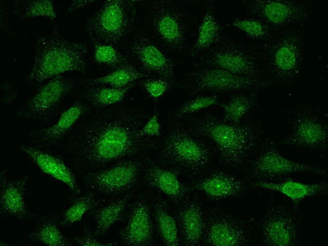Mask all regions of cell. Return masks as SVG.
Wrapping results in <instances>:
<instances>
[{
  "instance_id": "cell-1",
  "label": "cell",
  "mask_w": 328,
  "mask_h": 246,
  "mask_svg": "<svg viewBox=\"0 0 328 246\" xmlns=\"http://www.w3.org/2000/svg\"><path fill=\"white\" fill-rule=\"evenodd\" d=\"M146 118L140 107L120 103L98 108L69 137L67 153L75 164L90 170L113 161L142 155L156 146L151 138L137 135Z\"/></svg>"
},
{
  "instance_id": "cell-2",
  "label": "cell",
  "mask_w": 328,
  "mask_h": 246,
  "mask_svg": "<svg viewBox=\"0 0 328 246\" xmlns=\"http://www.w3.org/2000/svg\"><path fill=\"white\" fill-rule=\"evenodd\" d=\"M189 133L207 138L215 145L224 162L238 167L260 142L263 132L249 122L235 124L219 120L214 114L190 118Z\"/></svg>"
},
{
  "instance_id": "cell-3",
  "label": "cell",
  "mask_w": 328,
  "mask_h": 246,
  "mask_svg": "<svg viewBox=\"0 0 328 246\" xmlns=\"http://www.w3.org/2000/svg\"><path fill=\"white\" fill-rule=\"evenodd\" d=\"M35 55L27 79L40 83L65 72L84 73L88 52L83 42L68 40L57 29L36 38Z\"/></svg>"
},
{
  "instance_id": "cell-4",
  "label": "cell",
  "mask_w": 328,
  "mask_h": 246,
  "mask_svg": "<svg viewBox=\"0 0 328 246\" xmlns=\"http://www.w3.org/2000/svg\"><path fill=\"white\" fill-rule=\"evenodd\" d=\"M262 42L258 46L260 55L276 81L285 82L299 77L304 44L301 31L285 28Z\"/></svg>"
},
{
  "instance_id": "cell-5",
  "label": "cell",
  "mask_w": 328,
  "mask_h": 246,
  "mask_svg": "<svg viewBox=\"0 0 328 246\" xmlns=\"http://www.w3.org/2000/svg\"><path fill=\"white\" fill-rule=\"evenodd\" d=\"M136 12L135 1H105L87 21L88 36L95 44L115 47L132 31Z\"/></svg>"
},
{
  "instance_id": "cell-6",
  "label": "cell",
  "mask_w": 328,
  "mask_h": 246,
  "mask_svg": "<svg viewBox=\"0 0 328 246\" xmlns=\"http://www.w3.org/2000/svg\"><path fill=\"white\" fill-rule=\"evenodd\" d=\"M211 157V149L206 142L180 127L171 131L160 153L161 161L193 177L207 170Z\"/></svg>"
},
{
  "instance_id": "cell-7",
  "label": "cell",
  "mask_w": 328,
  "mask_h": 246,
  "mask_svg": "<svg viewBox=\"0 0 328 246\" xmlns=\"http://www.w3.org/2000/svg\"><path fill=\"white\" fill-rule=\"evenodd\" d=\"M146 18L150 30L164 47L175 53L184 51L189 37L188 15L184 9L170 1H151Z\"/></svg>"
},
{
  "instance_id": "cell-8",
  "label": "cell",
  "mask_w": 328,
  "mask_h": 246,
  "mask_svg": "<svg viewBox=\"0 0 328 246\" xmlns=\"http://www.w3.org/2000/svg\"><path fill=\"white\" fill-rule=\"evenodd\" d=\"M195 65L220 68L244 77H261L255 52L229 39H222L201 54Z\"/></svg>"
},
{
  "instance_id": "cell-9",
  "label": "cell",
  "mask_w": 328,
  "mask_h": 246,
  "mask_svg": "<svg viewBox=\"0 0 328 246\" xmlns=\"http://www.w3.org/2000/svg\"><path fill=\"white\" fill-rule=\"evenodd\" d=\"M190 76L193 93L257 90L267 88L273 82L272 80L242 77L220 68L199 65H195Z\"/></svg>"
},
{
  "instance_id": "cell-10",
  "label": "cell",
  "mask_w": 328,
  "mask_h": 246,
  "mask_svg": "<svg viewBox=\"0 0 328 246\" xmlns=\"http://www.w3.org/2000/svg\"><path fill=\"white\" fill-rule=\"evenodd\" d=\"M75 81L62 75L58 76L40 87L16 110L18 118L44 122L49 119L61 101L74 90Z\"/></svg>"
},
{
  "instance_id": "cell-11",
  "label": "cell",
  "mask_w": 328,
  "mask_h": 246,
  "mask_svg": "<svg viewBox=\"0 0 328 246\" xmlns=\"http://www.w3.org/2000/svg\"><path fill=\"white\" fill-rule=\"evenodd\" d=\"M140 169L139 162L122 159L110 168L89 171L84 176V181L93 191L115 197L131 190L136 186Z\"/></svg>"
},
{
  "instance_id": "cell-12",
  "label": "cell",
  "mask_w": 328,
  "mask_h": 246,
  "mask_svg": "<svg viewBox=\"0 0 328 246\" xmlns=\"http://www.w3.org/2000/svg\"><path fill=\"white\" fill-rule=\"evenodd\" d=\"M201 241L210 246L247 245L251 242L250 231L241 218L220 210H214L206 218Z\"/></svg>"
},
{
  "instance_id": "cell-13",
  "label": "cell",
  "mask_w": 328,
  "mask_h": 246,
  "mask_svg": "<svg viewBox=\"0 0 328 246\" xmlns=\"http://www.w3.org/2000/svg\"><path fill=\"white\" fill-rule=\"evenodd\" d=\"M249 11L266 23L272 30L307 20L310 6L304 2L290 0L243 1Z\"/></svg>"
},
{
  "instance_id": "cell-14",
  "label": "cell",
  "mask_w": 328,
  "mask_h": 246,
  "mask_svg": "<svg viewBox=\"0 0 328 246\" xmlns=\"http://www.w3.org/2000/svg\"><path fill=\"white\" fill-rule=\"evenodd\" d=\"M305 172L325 173L324 170L316 166L299 163L285 158L271 140L266 141L261 151L250 163L251 176L256 181H266L291 173Z\"/></svg>"
},
{
  "instance_id": "cell-15",
  "label": "cell",
  "mask_w": 328,
  "mask_h": 246,
  "mask_svg": "<svg viewBox=\"0 0 328 246\" xmlns=\"http://www.w3.org/2000/svg\"><path fill=\"white\" fill-rule=\"evenodd\" d=\"M299 228L295 215L280 205H270L260 222L261 243L270 246L297 245Z\"/></svg>"
},
{
  "instance_id": "cell-16",
  "label": "cell",
  "mask_w": 328,
  "mask_h": 246,
  "mask_svg": "<svg viewBox=\"0 0 328 246\" xmlns=\"http://www.w3.org/2000/svg\"><path fill=\"white\" fill-rule=\"evenodd\" d=\"M129 52L140 66L143 73L157 75L171 84L175 80V64L172 59L149 36L138 34L129 45Z\"/></svg>"
},
{
  "instance_id": "cell-17",
  "label": "cell",
  "mask_w": 328,
  "mask_h": 246,
  "mask_svg": "<svg viewBox=\"0 0 328 246\" xmlns=\"http://www.w3.org/2000/svg\"><path fill=\"white\" fill-rule=\"evenodd\" d=\"M291 135L281 143L304 148L310 150L322 151L326 149L328 128L309 109L301 110L295 115Z\"/></svg>"
},
{
  "instance_id": "cell-18",
  "label": "cell",
  "mask_w": 328,
  "mask_h": 246,
  "mask_svg": "<svg viewBox=\"0 0 328 246\" xmlns=\"http://www.w3.org/2000/svg\"><path fill=\"white\" fill-rule=\"evenodd\" d=\"M151 206L145 196H141L132 205L127 223L120 230L125 245L149 246L154 243L155 226L151 215Z\"/></svg>"
},
{
  "instance_id": "cell-19",
  "label": "cell",
  "mask_w": 328,
  "mask_h": 246,
  "mask_svg": "<svg viewBox=\"0 0 328 246\" xmlns=\"http://www.w3.org/2000/svg\"><path fill=\"white\" fill-rule=\"evenodd\" d=\"M93 107L80 97L61 114L57 122L47 128L32 131V140L44 147L58 146L83 116L88 114Z\"/></svg>"
},
{
  "instance_id": "cell-20",
  "label": "cell",
  "mask_w": 328,
  "mask_h": 246,
  "mask_svg": "<svg viewBox=\"0 0 328 246\" xmlns=\"http://www.w3.org/2000/svg\"><path fill=\"white\" fill-rule=\"evenodd\" d=\"M142 178L149 187L163 193L176 206L188 199L189 192L186 186L179 180V171L165 169L149 157H146Z\"/></svg>"
},
{
  "instance_id": "cell-21",
  "label": "cell",
  "mask_w": 328,
  "mask_h": 246,
  "mask_svg": "<svg viewBox=\"0 0 328 246\" xmlns=\"http://www.w3.org/2000/svg\"><path fill=\"white\" fill-rule=\"evenodd\" d=\"M189 192L198 191L208 199L217 201L243 195L247 186L240 178L223 170L212 172L208 176L186 185Z\"/></svg>"
},
{
  "instance_id": "cell-22",
  "label": "cell",
  "mask_w": 328,
  "mask_h": 246,
  "mask_svg": "<svg viewBox=\"0 0 328 246\" xmlns=\"http://www.w3.org/2000/svg\"><path fill=\"white\" fill-rule=\"evenodd\" d=\"M174 215L180 234V243L193 246L201 241L204 232L206 218L199 201L188 199L178 206Z\"/></svg>"
},
{
  "instance_id": "cell-23",
  "label": "cell",
  "mask_w": 328,
  "mask_h": 246,
  "mask_svg": "<svg viewBox=\"0 0 328 246\" xmlns=\"http://www.w3.org/2000/svg\"><path fill=\"white\" fill-rule=\"evenodd\" d=\"M20 149L43 173L65 184L72 193H81L74 174L62 157L28 145H22Z\"/></svg>"
},
{
  "instance_id": "cell-24",
  "label": "cell",
  "mask_w": 328,
  "mask_h": 246,
  "mask_svg": "<svg viewBox=\"0 0 328 246\" xmlns=\"http://www.w3.org/2000/svg\"><path fill=\"white\" fill-rule=\"evenodd\" d=\"M28 175L11 180L6 170L1 172L0 179V211L2 215L11 216L22 220L30 219L31 214L25 203L24 194Z\"/></svg>"
},
{
  "instance_id": "cell-25",
  "label": "cell",
  "mask_w": 328,
  "mask_h": 246,
  "mask_svg": "<svg viewBox=\"0 0 328 246\" xmlns=\"http://www.w3.org/2000/svg\"><path fill=\"white\" fill-rule=\"evenodd\" d=\"M250 187L260 188L279 192L290 199L295 206L306 198L327 193V184L325 182L305 183L289 178L282 182L254 181Z\"/></svg>"
},
{
  "instance_id": "cell-26",
  "label": "cell",
  "mask_w": 328,
  "mask_h": 246,
  "mask_svg": "<svg viewBox=\"0 0 328 246\" xmlns=\"http://www.w3.org/2000/svg\"><path fill=\"white\" fill-rule=\"evenodd\" d=\"M223 29L214 15L213 1L207 2L196 40L191 50V57H197L218 43L222 39Z\"/></svg>"
},
{
  "instance_id": "cell-27",
  "label": "cell",
  "mask_w": 328,
  "mask_h": 246,
  "mask_svg": "<svg viewBox=\"0 0 328 246\" xmlns=\"http://www.w3.org/2000/svg\"><path fill=\"white\" fill-rule=\"evenodd\" d=\"M154 226L165 245L178 246L180 243L176 220L170 212L167 202L161 196L153 200Z\"/></svg>"
},
{
  "instance_id": "cell-28",
  "label": "cell",
  "mask_w": 328,
  "mask_h": 246,
  "mask_svg": "<svg viewBox=\"0 0 328 246\" xmlns=\"http://www.w3.org/2000/svg\"><path fill=\"white\" fill-rule=\"evenodd\" d=\"M134 84L120 88L85 85V89L79 97L90 104L93 108L109 107L121 103Z\"/></svg>"
},
{
  "instance_id": "cell-29",
  "label": "cell",
  "mask_w": 328,
  "mask_h": 246,
  "mask_svg": "<svg viewBox=\"0 0 328 246\" xmlns=\"http://www.w3.org/2000/svg\"><path fill=\"white\" fill-rule=\"evenodd\" d=\"M132 196V193H127L107 205L96 208L91 211L96 221L93 232L96 237L102 236L113 224L121 219Z\"/></svg>"
},
{
  "instance_id": "cell-30",
  "label": "cell",
  "mask_w": 328,
  "mask_h": 246,
  "mask_svg": "<svg viewBox=\"0 0 328 246\" xmlns=\"http://www.w3.org/2000/svg\"><path fill=\"white\" fill-rule=\"evenodd\" d=\"M150 76L139 72L133 65L114 70L112 73L94 79H86L81 83L84 85H99L106 84L114 88H123L136 83L141 79Z\"/></svg>"
},
{
  "instance_id": "cell-31",
  "label": "cell",
  "mask_w": 328,
  "mask_h": 246,
  "mask_svg": "<svg viewBox=\"0 0 328 246\" xmlns=\"http://www.w3.org/2000/svg\"><path fill=\"white\" fill-rule=\"evenodd\" d=\"M33 241L49 246H71V243L59 229L54 216L43 217L34 231L28 235Z\"/></svg>"
},
{
  "instance_id": "cell-32",
  "label": "cell",
  "mask_w": 328,
  "mask_h": 246,
  "mask_svg": "<svg viewBox=\"0 0 328 246\" xmlns=\"http://www.w3.org/2000/svg\"><path fill=\"white\" fill-rule=\"evenodd\" d=\"M256 96L252 94L239 93L233 95L227 103L220 105L224 110L223 121L235 124L241 123L242 120L255 107Z\"/></svg>"
},
{
  "instance_id": "cell-33",
  "label": "cell",
  "mask_w": 328,
  "mask_h": 246,
  "mask_svg": "<svg viewBox=\"0 0 328 246\" xmlns=\"http://www.w3.org/2000/svg\"><path fill=\"white\" fill-rule=\"evenodd\" d=\"M14 8V14L21 20L44 16L54 21L57 17L53 2L51 0L15 1Z\"/></svg>"
},
{
  "instance_id": "cell-34",
  "label": "cell",
  "mask_w": 328,
  "mask_h": 246,
  "mask_svg": "<svg viewBox=\"0 0 328 246\" xmlns=\"http://www.w3.org/2000/svg\"><path fill=\"white\" fill-rule=\"evenodd\" d=\"M98 204L95 194L88 192L75 199L70 207L65 211L60 225L66 226L81 220L87 212H91Z\"/></svg>"
},
{
  "instance_id": "cell-35",
  "label": "cell",
  "mask_w": 328,
  "mask_h": 246,
  "mask_svg": "<svg viewBox=\"0 0 328 246\" xmlns=\"http://www.w3.org/2000/svg\"><path fill=\"white\" fill-rule=\"evenodd\" d=\"M228 25L241 30L253 40L264 41L273 33L271 28L259 18H235L232 19Z\"/></svg>"
},
{
  "instance_id": "cell-36",
  "label": "cell",
  "mask_w": 328,
  "mask_h": 246,
  "mask_svg": "<svg viewBox=\"0 0 328 246\" xmlns=\"http://www.w3.org/2000/svg\"><path fill=\"white\" fill-rule=\"evenodd\" d=\"M93 58L96 64H104L114 70L133 65L127 56L108 45L95 44Z\"/></svg>"
},
{
  "instance_id": "cell-37",
  "label": "cell",
  "mask_w": 328,
  "mask_h": 246,
  "mask_svg": "<svg viewBox=\"0 0 328 246\" xmlns=\"http://www.w3.org/2000/svg\"><path fill=\"white\" fill-rule=\"evenodd\" d=\"M218 103V95L197 96L185 102L171 114V119L176 120L202 109Z\"/></svg>"
},
{
  "instance_id": "cell-38",
  "label": "cell",
  "mask_w": 328,
  "mask_h": 246,
  "mask_svg": "<svg viewBox=\"0 0 328 246\" xmlns=\"http://www.w3.org/2000/svg\"><path fill=\"white\" fill-rule=\"evenodd\" d=\"M171 84L167 80L146 78L141 82V86L148 95L153 99H157L169 89Z\"/></svg>"
},
{
  "instance_id": "cell-39",
  "label": "cell",
  "mask_w": 328,
  "mask_h": 246,
  "mask_svg": "<svg viewBox=\"0 0 328 246\" xmlns=\"http://www.w3.org/2000/svg\"><path fill=\"white\" fill-rule=\"evenodd\" d=\"M161 125L158 120V112L155 110L151 117L138 131L139 137H158L161 135Z\"/></svg>"
},
{
  "instance_id": "cell-40",
  "label": "cell",
  "mask_w": 328,
  "mask_h": 246,
  "mask_svg": "<svg viewBox=\"0 0 328 246\" xmlns=\"http://www.w3.org/2000/svg\"><path fill=\"white\" fill-rule=\"evenodd\" d=\"M93 232L88 227H85L83 233L72 238L73 241L79 245H116V242H102L95 238Z\"/></svg>"
},
{
  "instance_id": "cell-41",
  "label": "cell",
  "mask_w": 328,
  "mask_h": 246,
  "mask_svg": "<svg viewBox=\"0 0 328 246\" xmlns=\"http://www.w3.org/2000/svg\"><path fill=\"white\" fill-rule=\"evenodd\" d=\"M95 1L89 0H74L73 1L67 10V13L72 12L75 10L83 8L86 6L94 3Z\"/></svg>"
}]
</instances>
